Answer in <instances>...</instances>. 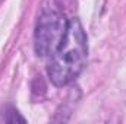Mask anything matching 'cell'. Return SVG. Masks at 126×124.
Returning <instances> with one entry per match:
<instances>
[{"label":"cell","mask_w":126,"mask_h":124,"mask_svg":"<svg viewBox=\"0 0 126 124\" xmlns=\"http://www.w3.org/2000/svg\"><path fill=\"white\" fill-rule=\"evenodd\" d=\"M88 57V41L79 19L67 22L60 45L51 56L48 77L56 86H66L73 82L85 67Z\"/></svg>","instance_id":"obj_1"},{"label":"cell","mask_w":126,"mask_h":124,"mask_svg":"<svg viewBox=\"0 0 126 124\" xmlns=\"http://www.w3.org/2000/svg\"><path fill=\"white\" fill-rule=\"evenodd\" d=\"M67 22L62 13L47 10L40 16L34 34V50L38 57H51L60 45Z\"/></svg>","instance_id":"obj_2"}]
</instances>
